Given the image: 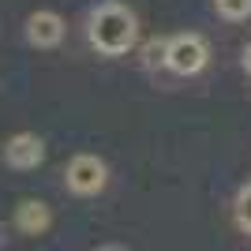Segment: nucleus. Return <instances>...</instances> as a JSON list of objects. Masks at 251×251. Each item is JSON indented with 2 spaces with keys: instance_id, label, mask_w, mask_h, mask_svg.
Returning <instances> with one entry per match:
<instances>
[{
  "instance_id": "nucleus-10",
  "label": "nucleus",
  "mask_w": 251,
  "mask_h": 251,
  "mask_svg": "<svg viewBox=\"0 0 251 251\" xmlns=\"http://www.w3.org/2000/svg\"><path fill=\"white\" fill-rule=\"evenodd\" d=\"M244 72H251V45L244 49Z\"/></svg>"
},
{
  "instance_id": "nucleus-3",
  "label": "nucleus",
  "mask_w": 251,
  "mask_h": 251,
  "mask_svg": "<svg viewBox=\"0 0 251 251\" xmlns=\"http://www.w3.org/2000/svg\"><path fill=\"white\" fill-rule=\"evenodd\" d=\"M206 42L199 34H176L173 42L165 45V64L173 68L176 75H195L206 68Z\"/></svg>"
},
{
  "instance_id": "nucleus-8",
  "label": "nucleus",
  "mask_w": 251,
  "mask_h": 251,
  "mask_svg": "<svg viewBox=\"0 0 251 251\" xmlns=\"http://www.w3.org/2000/svg\"><path fill=\"white\" fill-rule=\"evenodd\" d=\"M236 225L244 232H251V184H244L240 195H236Z\"/></svg>"
},
{
  "instance_id": "nucleus-12",
  "label": "nucleus",
  "mask_w": 251,
  "mask_h": 251,
  "mask_svg": "<svg viewBox=\"0 0 251 251\" xmlns=\"http://www.w3.org/2000/svg\"><path fill=\"white\" fill-rule=\"evenodd\" d=\"M98 251H124L120 244H105V248H98Z\"/></svg>"
},
{
  "instance_id": "nucleus-1",
  "label": "nucleus",
  "mask_w": 251,
  "mask_h": 251,
  "mask_svg": "<svg viewBox=\"0 0 251 251\" xmlns=\"http://www.w3.org/2000/svg\"><path fill=\"white\" fill-rule=\"evenodd\" d=\"M86 34H90V45H94L98 52L120 56V52H127L131 45H135L139 26H135V15H131L124 4L109 0V4H101V8L90 11V26H86Z\"/></svg>"
},
{
  "instance_id": "nucleus-2",
  "label": "nucleus",
  "mask_w": 251,
  "mask_h": 251,
  "mask_svg": "<svg viewBox=\"0 0 251 251\" xmlns=\"http://www.w3.org/2000/svg\"><path fill=\"white\" fill-rule=\"evenodd\" d=\"M105 180H109V169H105V161L94 157V154L72 157L68 169H64V184H68V191H75V195H98V191L105 188Z\"/></svg>"
},
{
  "instance_id": "nucleus-5",
  "label": "nucleus",
  "mask_w": 251,
  "mask_h": 251,
  "mask_svg": "<svg viewBox=\"0 0 251 251\" xmlns=\"http://www.w3.org/2000/svg\"><path fill=\"white\" fill-rule=\"evenodd\" d=\"M60 38H64V19L56 11H34L26 19V42L30 45L52 49V45H60Z\"/></svg>"
},
{
  "instance_id": "nucleus-4",
  "label": "nucleus",
  "mask_w": 251,
  "mask_h": 251,
  "mask_svg": "<svg viewBox=\"0 0 251 251\" xmlns=\"http://www.w3.org/2000/svg\"><path fill=\"white\" fill-rule=\"evenodd\" d=\"M45 157V143L30 131H19V135L8 139V147H4V161L11 169H38Z\"/></svg>"
},
{
  "instance_id": "nucleus-9",
  "label": "nucleus",
  "mask_w": 251,
  "mask_h": 251,
  "mask_svg": "<svg viewBox=\"0 0 251 251\" xmlns=\"http://www.w3.org/2000/svg\"><path fill=\"white\" fill-rule=\"evenodd\" d=\"M165 45H169V42H150V45H147V60H150V64H154V60L165 64Z\"/></svg>"
},
{
  "instance_id": "nucleus-6",
  "label": "nucleus",
  "mask_w": 251,
  "mask_h": 251,
  "mask_svg": "<svg viewBox=\"0 0 251 251\" xmlns=\"http://www.w3.org/2000/svg\"><path fill=\"white\" fill-rule=\"evenodd\" d=\"M49 221H52L49 206H45V202H38V199L19 202V210H15V225H19V232H26V236L45 232V229H49Z\"/></svg>"
},
{
  "instance_id": "nucleus-7",
  "label": "nucleus",
  "mask_w": 251,
  "mask_h": 251,
  "mask_svg": "<svg viewBox=\"0 0 251 251\" xmlns=\"http://www.w3.org/2000/svg\"><path fill=\"white\" fill-rule=\"evenodd\" d=\"M214 8H218L221 19H229V23H240L251 15V0H214Z\"/></svg>"
},
{
  "instance_id": "nucleus-11",
  "label": "nucleus",
  "mask_w": 251,
  "mask_h": 251,
  "mask_svg": "<svg viewBox=\"0 0 251 251\" xmlns=\"http://www.w3.org/2000/svg\"><path fill=\"white\" fill-rule=\"evenodd\" d=\"M4 244H8V229H4V221H0V251H4Z\"/></svg>"
}]
</instances>
